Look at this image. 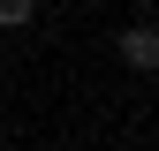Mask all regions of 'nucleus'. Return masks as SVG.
I'll list each match as a JSON object with an SVG mask.
<instances>
[{
	"instance_id": "nucleus-1",
	"label": "nucleus",
	"mask_w": 159,
	"mask_h": 151,
	"mask_svg": "<svg viewBox=\"0 0 159 151\" xmlns=\"http://www.w3.org/2000/svg\"><path fill=\"white\" fill-rule=\"evenodd\" d=\"M121 61H129L136 76H152V68H159V30H152V23H136V30H121Z\"/></svg>"
},
{
	"instance_id": "nucleus-2",
	"label": "nucleus",
	"mask_w": 159,
	"mask_h": 151,
	"mask_svg": "<svg viewBox=\"0 0 159 151\" xmlns=\"http://www.w3.org/2000/svg\"><path fill=\"white\" fill-rule=\"evenodd\" d=\"M30 15H38V0H0V30H23Z\"/></svg>"
}]
</instances>
